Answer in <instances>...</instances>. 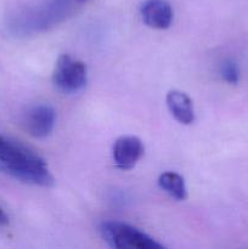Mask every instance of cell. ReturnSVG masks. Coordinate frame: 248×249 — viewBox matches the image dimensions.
<instances>
[{
  "label": "cell",
  "instance_id": "obj_1",
  "mask_svg": "<svg viewBox=\"0 0 248 249\" xmlns=\"http://www.w3.org/2000/svg\"><path fill=\"white\" fill-rule=\"evenodd\" d=\"M90 0H40L14 12L6 21L9 34L28 38L51 31L84 9Z\"/></svg>",
  "mask_w": 248,
  "mask_h": 249
},
{
  "label": "cell",
  "instance_id": "obj_2",
  "mask_svg": "<svg viewBox=\"0 0 248 249\" xmlns=\"http://www.w3.org/2000/svg\"><path fill=\"white\" fill-rule=\"evenodd\" d=\"M0 169L14 179L29 185L49 187L53 177L45 160L17 141L0 134Z\"/></svg>",
  "mask_w": 248,
  "mask_h": 249
},
{
  "label": "cell",
  "instance_id": "obj_3",
  "mask_svg": "<svg viewBox=\"0 0 248 249\" xmlns=\"http://www.w3.org/2000/svg\"><path fill=\"white\" fill-rule=\"evenodd\" d=\"M100 233L105 242L114 249H162L164 246L143 231L121 221H104Z\"/></svg>",
  "mask_w": 248,
  "mask_h": 249
},
{
  "label": "cell",
  "instance_id": "obj_4",
  "mask_svg": "<svg viewBox=\"0 0 248 249\" xmlns=\"http://www.w3.org/2000/svg\"><path fill=\"white\" fill-rule=\"evenodd\" d=\"M88 68L83 61L74 60L70 55L57 58L53 73V83L61 92L67 95L78 94L87 87Z\"/></svg>",
  "mask_w": 248,
  "mask_h": 249
},
{
  "label": "cell",
  "instance_id": "obj_5",
  "mask_svg": "<svg viewBox=\"0 0 248 249\" xmlns=\"http://www.w3.org/2000/svg\"><path fill=\"white\" fill-rule=\"evenodd\" d=\"M56 124V111L46 104L35 105L24 113L23 125L27 133L35 139H45L53 133Z\"/></svg>",
  "mask_w": 248,
  "mask_h": 249
},
{
  "label": "cell",
  "instance_id": "obj_6",
  "mask_svg": "<svg viewBox=\"0 0 248 249\" xmlns=\"http://www.w3.org/2000/svg\"><path fill=\"white\" fill-rule=\"evenodd\" d=\"M145 146L142 141L134 135L121 136L113 145V160L117 168L121 170H130L138 164L143 156Z\"/></svg>",
  "mask_w": 248,
  "mask_h": 249
},
{
  "label": "cell",
  "instance_id": "obj_7",
  "mask_svg": "<svg viewBox=\"0 0 248 249\" xmlns=\"http://www.w3.org/2000/svg\"><path fill=\"white\" fill-rule=\"evenodd\" d=\"M140 15L146 26L159 31L169 28L174 17L172 5L167 0H146L141 5Z\"/></svg>",
  "mask_w": 248,
  "mask_h": 249
},
{
  "label": "cell",
  "instance_id": "obj_8",
  "mask_svg": "<svg viewBox=\"0 0 248 249\" xmlns=\"http://www.w3.org/2000/svg\"><path fill=\"white\" fill-rule=\"evenodd\" d=\"M167 106L172 116L179 123L190 125L195 122V109L192 100L185 92L180 90H170L167 94Z\"/></svg>",
  "mask_w": 248,
  "mask_h": 249
},
{
  "label": "cell",
  "instance_id": "obj_9",
  "mask_svg": "<svg viewBox=\"0 0 248 249\" xmlns=\"http://www.w3.org/2000/svg\"><path fill=\"white\" fill-rule=\"evenodd\" d=\"M160 189L177 201H185L187 198V187L185 179L174 172H165L158 178Z\"/></svg>",
  "mask_w": 248,
  "mask_h": 249
},
{
  "label": "cell",
  "instance_id": "obj_10",
  "mask_svg": "<svg viewBox=\"0 0 248 249\" xmlns=\"http://www.w3.org/2000/svg\"><path fill=\"white\" fill-rule=\"evenodd\" d=\"M220 74L226 83L235 85L240 80V67L235 61L226 60L220 67Z\"/></svg>",
  "mask_w": 248,
  "mask_h": 249
},
{
  "label": "cell",
  "instance_id": "obj_11",
  "mask_svg": "<svg viewBox=\"0 0 248 249\" xmlns=\"http://www.w3.org/2000/svg\"><path fill=\"white\" fill-rule=\"evenodd\" d=\"M9 224V216L5 213L4 209L0 207V226H5Z\"/></svg>",
  "mask_w": 248,
  "mask_h": 249
}]
</instances>
